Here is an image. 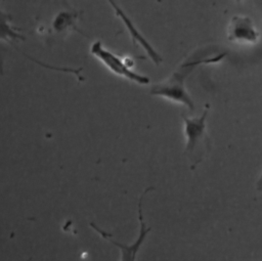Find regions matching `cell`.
Wrapping results in <instances>:
<instances>
[{"instance_id":"6da1fadb","label":"cell","mask_w":262,"mask_h":261,"mask_svg":"<svg viewBox=\"0 0 262 261\" xmlns=\"http://www.w3.org/2000/svg\"><path fill=\"white\" fill-rule=\"evenodd\" d=\"M226 55V52H221L214 56L185 59L167 79L155 84L150 89V94L182 104L192 112L194 110V103L185 88V79L195 67L217 63Z\"/></svg>"},{"instance_id":"5b68a950","label":"cell","mask_w":262,"mask_h":261,"mask_svg":"<svg viewBox=\"0 0 262 261\" xmlns=\"http://www.w3.org/2000/svg\"><path fill=\"white\" fill-rule=\"evenodd\" d=\"M227 40L238 44H256L259 41L260 33L250 16L233 15L231 16L226 31Z\"/></svg>"},{"instance_id":"8fae6325","label":"cell","mask_w":262,"mask_h":261,"mask_svg":"<svg viewBox=\"0 0 262 261\" xmlns=\"http://www.w3.org/2000/svg\"><path fill=\"white\" fill-rule=\"evenodd\" d=\"M243 0H234V2H236V3H241Z\"/></svg>"},{"instance_id":"3957f363","label":"cell","mask_w":262,"mask_h":261,"mask_svg":"<svg viewBox=\"0 0 262 261\" xmlns=\"http://www.w3.org/2000/svg\"><path fill=\"white\" fill-rule=\"evenodd\" d=\"M90 53L98 59L110 72L118 77H122L130 82L147 85L150 80L147 76L136 72L134 61L130 57H123L108 48H106L100 41H95L90 46Z\"/></svg>"},{"instance_id":"52a82bcc","label":"cell","mask_w":262,"mask_h":261,"mask_svg":"<svg viewBox=\"0 0 262 261\" xmlns=\"http://www.w3.org/2000/svg\"><path fill=\"white\" fill-rule=\"evenodd\" d=\"M79 18V13L74 10H62L59 11L52 20L51 29L54 34H63L69 31H78L77 20Z\"/></svg>"},{"instance_id":"7a4b0ae2","label":"cell","mask_w":262,"mask_h":261,"mask_svg":"<svg viewBox=\"0 0 262 261\" xmlns=\"http://www.w3.org/2000/svg\"><path fill=\"white\" fill-rule=\"evenodd\" d=\"M210 106L206 108L199 117H186L182 114L185 148L184 154L190 161V168L194 169L206 158L211 149V140L207 133V117Z\"/></svg>"},{"instance_id":"30bf717a","label":"cell","mask_w":262,"mask_h":261,"mask_svg":"<svg viewBox=\"0 0 262 261\" xmlns=\"http://www.w3.org/2000/svg\"><path fill=\"white\" fill-rule=\"evenodd\" d=\"M62 1V3L64 4V5H68V2H67V0H61Z\"/></svg>"},{"instance_id":"8992f818","label":"cell","mask_w":262,"mask_h":261,"mask_svg":"<svg viewBox=\"0 0 262 261\" xmlns=\"http://www.w3.org/2000/svg\"><path fill=\"white\" fill-rule=\"evenodd\" d=\"M110 5L112 6V8L115 11V14L117 17H119L123 25L125 26V28L127 29L131 40L134 44H138L140 45L143 50L145 51L146 55L149 57V59L155 63V64H160L162 62V56L158 53V51L152 47V45L147 41V39L139 32V30L137 29V27L135 26V24L131 20V18L127 15V13L122 9V7L115 1V0H106Z\"/></svg>"},{"instance_id":"ba28073f","label":"cell","mask_w":262,"mask_h":261,"mask_svg":"<svg viewBox=\"0 0 262 261\" xmlns=\"http://www.w3.org/2000/svg\"><path fill=\"white\" fill-rule=\"evenodd\" d=\"M11 15L3 11L0 7V41H5L10 45H12L14 41L25 40V37L20 34L18 29L11 25Z\"/></svg>"},{"instance_id":"277c9868","label":"cell","mask_w":262,"mask_h":261,"mask_svg":"<svg viewBox=\"0 0 262 261\" xmlns=\"http://www.w3.org/2000/svg\"><path fill=\"white\" fill-rule=\"evenodd\" d=\"M154 187H147L143 193L141 194L140 199H139V202H138V220H139V233H138V236L136 238V241L131 244V245H123L121 243H118L114 240H112V234L106 232L105 230L99 228L96 224H94L93 222L90 223V226L102 237L104 238L105 241L110 242L111 244L117 246L120 250H121V260L123 261H133L135 260L136 258V254L137 252L139 251L141 245L143 244V242L145 241V237L147 235V233L150 231V227H146L145 226V222L143 220V214H142V200H143V197L145 195V193H147L149 190H152Z\"/></svg>"},{"instance_id":"9c48e42d","label":"cell","mask_w":262,"mask_h":261,"mask_svg":"<svg viewBox=\"0 0 262 261\" xmlns=\"http://www.w3.org/2000/svg\"><path fill=\"white\" fill-rule=\"evenodd\" d=\"M255 186H256V189H257L258 191L262 192V173H261V175L259 176V178H258V180H257Z\"/></svg>"}]
</instances>
